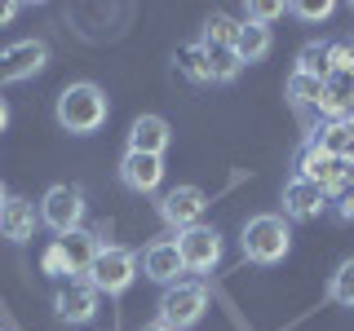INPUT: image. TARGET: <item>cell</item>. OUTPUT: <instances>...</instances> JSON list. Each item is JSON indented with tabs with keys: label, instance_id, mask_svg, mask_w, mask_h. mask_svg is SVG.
I'll return each mask as SVG.
<instances>
[{
	"label": "cell",
	"instance_id": "8",
	"mask_svg": "<svg viewBox=\"0 0 354 331\" xmlns=\"http://www.w3.org/2000/svg\"><path fill=\"white\" fill-rule=\"evenodd\" d=\"M204 212H208V194L199 190V185H173V190L160 194V217H164L169 230H177V234L199 225Z\"/></svg>",
	"mask_w": 354,
	"mask_h": 331
},
{
	"label": "cell",
	"instance_id": "6",
	"mask_svg": "<svg viewBox=\"0 0 354 331\" xmlns=\"http://www.w3.org/2000/svg\"><path fill=\"white\" fill-rule=\"evenodd\" d=\"M297 168H301L306 181H315L328 199H337V194L354 181V159H337V154H328V150L310 146V141H306L301 163H297Z\"/></svg>",
	"mask_w": 354,
	"mask_h": 331
},
{
	"label": "cell",
	"instance_id": "18",
	"mask_svg": "<svg viewBox=\"0 0 354 331\" xmlns=\"http://www.w3.org/2000/svg\"><path fill=\"white\" fill-rule=\"evenodd\" d=\"M350 110H354V75H328L324 97H319V115L350 119Z\"/></svg>",
	"mask_w": 354,
	"mask_h": 331
},
{
	"label": "cell",
	"instance_id": "9",
	"mask_svg": "<svg viewBox=\"0 0 354 331\" xmlns=\"http://www.w3.org/2000/svg\"><path fill=\"white\" fill-rule=\"evenodd\" d=\"M49 62V44L44 40H14L0 49V84H22L44 71Z\"/></svg>",
	"mask_w": 354,
	"mask_h": 331
},
{
	"label": "cell",
	"instance_id": "32",
	"mask_svg": "<svg viewBox=\"0 0 354 331\" xmlns=\"http://www.w3.org/2000/svg\"><path fill=\"white\" fill-rule=\"evenodd\" d=\"M9 128V106H5V97H0V132Z\"/></svg>",
	"mask_w": 354,
	"mask_h": 331
},
{
	"label": "cell",
	"instance_id": "22",
	"mask_svg": "<svg viewBox=\"0 0 354 331\" xmlns=\"http://www.w3.org/2000/svg\"><path fill=\"white\" fill-rule=\"evenodd\" d=\"M204 49H208V75H213V84H230V80H239L243 62H239V53H235V49H217V44H204Z\"/></svg>",
	"mask_w": 354,
	"mask_h": 331
},
{
	"label": "cell",
	"instance_id": "5",
	"mask_svg": "<svg viewBox=\"0 0 354 331\" xmlns=\"http://www.w3.org/2000/svg\"><path fill=\"white\" fill-rule=\"evenodd\" d=\"M84 190L80 185H49L40 199V225H49L53 234H71V230H84Z\"/></svg>",
	"mask_w": 354,
	"mask_h": 331
},
{
	"label": "cell",
	"instance_id": "34",
	"mask_svg": "<svg viewBox=\"0 0 354 331\" xmlns=\"http://www.w3.org/2000/svg\"><path fill=\"white\" fill-rule=\"evenodd\" d=\"M5 199H9V194H5V185H0V208H5Z\"/></svg>",
	"mask_w": 354,
	"mask_h": 331
},
{
	"label": "cell",
	"instance_id": "35",
	"mask_svg": "<svg viewBox=\"0 0 354 331\" xmlns=\"http://www.w3.org/2000/svg\"><path fill=\"white\" fill-rule=\"evenodd\" d=\"M350 128H354V110H350Z\"/></svg>",
	"mask_w": 354,
	"mask_h": 331
},
{
	"label": "cell",
	"instance_id": "1",
	"mask_svg": "<svg viewBox=\"0 0 354 331\" xmlns=\"http://www.w3.org/2000/svg\"><path fill=\"white\" fill-rule=\"evenodd\" d=\"M106 115H111V102L93 80H75V84H66L58 93V124L66 132H75V137L97 132L106 124Z\"/></svg>",
	"mask_w": 354,
	"mask_h": 331
},
{
	"label": "cell",
	"instance_id": "24",
	"mask_svg": "<svg viewBox=\"0 0 354 331\" xmlns=\"http://www.w3.org/2000/svg\"><path fill=\"white\" fill-rule=\"evenodd\" d=\"M235 36H239V22L230 14H213L204 22V44H217V49H235Z\"/></svg>",
	"mask_w": 354,
	"mask_h": 331
},
{
	"label": "cell",
	"instance_id": "15",
	"mask_svg": "<svg viewBox=\"0 0 354 331\" xmlns=\"http://www.w3.org/2000/svg\"><path fill=\"white\" fill-rule=\"evenodd\" d=\"M36 221H40V208L31 203V199L9 194V199H5V208H0V239H9V243H27L31 234H36Z\"/></svg>",
	"mask_w": 354,
	"mask_h": 331
},
{
	"label": "cell",
	"instance_id": "33",
	"mask_svg": "<svg viewBox=\"0 0 354 331\" xmlns=\"http://www.w3.org/2000/svg\"><path fill=\"white\" fill-rule=\"evenodd\" d=\"M142 331H169V327H160V323H147V327H142Z\"/></svg>",
	"mask_w": 354,
	"mask_h": 331
},
{
	"label": "cell",
	"instance_id": "10",
	"mask_svg": "<svg viewBox=\"0 0 354 331\" xmlns=\"http://www.w3.org/2000/svg\"><path fill=\"white\" fill-rule=\"evenodd\" d=\"M53 314H58V323H71V327L93 323V314H97V292H93V283H88V279L62 283L58 292H53Z\"/></svg>",
	"mask_w": 354,
	"mask_h": 331
},
{
	"label": "cell",
	"instance_id": "16",
	"mask_svg": "<svg viewBox=\"0 0 354 331\" xmlns=\"http://www.w3.org/2000/svg\"><path fill=\"white\" fill-rule=\"evenodd\" d=\"M169 141H173V128H169V119H164V115H138V119H133L129 150H138V154H164V150H169Z\"/></svg>",
	"mask_w": 354,
	"mask_h": 331
},
{
	"label": "cell",
	"instance_id": "3",
	"mask_svg": "<svg viewBox=\"0 0 354 331\" xmlns=\"http://www.w3.org/2000/svg\"><path fill=\"white\" fill-rule=\"evenodd\" d=\"M204 314H208V287L186 283V279L164 287L160 305H155V323L169 327V331H191V327L204 323Z\"/></svg>",
	"mask_w": 354,
	"mask_h": 331
},
{
	"label": "cell",
	"instance_id": "7",
	"mask_svg": "<svg viewBox=\"0 0 354 331\" xmlns=\"http://www.w3.org/2000/svg\"><path fill=\"white\" fill-rule=\"evenodd\" d=\"M173 243H177V257H182L186 274H213L221 265V234L213 225H204V221L191 225V230H182Z\"/></svg>",
	"mask_w": 354,
	"mask_h": 331
},
{
	"label": "cell",
	"instance_id": "23",
	"mask_svg": "<svg viewBox=\"0 0 354 331\" xmlns=\"http://www.w3.org/2000/svg\"><path fill=\"white\" fill-rule=\"evenodd\" d=\"M283 93L292 97L297 106H319V97H324V80H315V75H301V71H292V75H288V84H283Z\"/></svg>",
	"mask_w": 354,
	"mask_h": 331
},
{
	"label": "cell",
	"instance_id": "31",
	"mask_svg": "<svg viewBox=\"0 0 354 331\" xmlns=\"http://www.w3.org/2000/svg\"><path fill=\"white\" fill-rule=\"evenodd\" d=\"M18 9H22V5H14V0H0V27L18 18Z\"/></svg>",
	"mask_w": 354,
	"mask_h": 331
},
{
	"label": "cell",
	"instance_id": "2",
	"mask_svg": "<svg viewBox=\"0 0 354 331\" xmlns=\"http://www.w3.org/2000/svg\"><path fill=\"white\" fill-rule=\"evenodd\" d=\"M239 248L252 265H279L292 248V230H288V217L279 212H261V217H248L243 221V234H239Z\"/></svg>",
	"mask_w": 354,
	"mask_h": 331
},
{
	"label": "cell",
	"instance_id": "21",
	"mask_svg": "<svg viewBox=\"0 0 354 331\" xmlns=\"http://www.w3.org/2000/svg\"><path fill=\"white\" fill-rule=\"evenodd\" d=\"M297 71H301V75H315V80H328V75H332V44L310 40L306 49L297 53Z\"/></svg>",
	"mask_w": 354,
	"mask_h": 331
},
{
	"label": "cell",
	"instance_id": "27",
	"mask_svg": "<svg viewBox=\"0 0 354 331\" xmlns=\"http://www.w3.org/2000/svg\"><path fill=\"white\" fill-rule=\"evenodd\" d=\"M40 270L49 274V279H66V257H62V248H58V239L44 248V257H40Z\"/></svg>",
	"mask_w": 354,
	"mask_h": 331
},
{
	"label": "cell",
	"instance_id": "20",
	"mask_svg": "<svg viewBox=\"0 0 354 331\" xmlns=\"http://www.w3.org/2000/svg\"><path fill=\"white\" fill-rule=\"evenodd\" d=\"M173 62H177V71H182L186 80L213 84V75H208V49H204V40H199V44H182V49L173 53Z\"/></svg>",
	"mask_w": 354,
	"mask_h": 331
},
{
	"label": "cell",
	"instance_id": "11",
	"mask_svg": "<svg viewBox=\"0 0 354 331\" xmlns=\"http://www.w3.org/2000/svg\"><path fill=\"white\" fill-rule=\"evenodd\" d=\"M279 203H283V217H292V221H315V217L332 203V199L319 190L315 181H306V177L297 172V177H288V181H283V199H279Z\"/></svg>",
	"mask_w": 354,
	"mask_h": 331
},
{
	"label": "cell",
	"instance_id": "12",
	"mask_svg": "<svg viewBox=\"0 0 354 331\" xmlns=\"http://www.w3.org/2000/svg\"><path fill=\"white\" fill-rule=\"evenodd\" d=\"M142 274H147L151 283H160V287L182 283L186 265H182V257H177V243H173V239H155V243H147V248H142Z\"/></svg>",
	"mask_w": 354,
	"mask_h": 331
},
{
	"label": "cell",
	"instance_id": "26",
	"mask_svg": "<svg viewBox=\"0 0 354 331\" xmlns=\"http://www.w3.org/2000/svg\"><path fill=\"white\" fill-rule=\"evenodd\" d=\"M283 14H288V5H279V0H252V5H243V22H257V27H270Z\"/></svg>",
	"mask_w": 354,
	"mask_h": 331
},
{
	"label": "cell",
	"instance_id": "30",
	"mask_svg": "<svg viewBox=\"0 0 354 331\" xmlns=\"http://www.w3.org/2000/svg\"><path fill=\"white\" fill-rule=\"evenodd\" d=\"M337 217H341V221H354V181L337 194Z\"/></svg>",
	"mask_w": 354,
	"mask_h": 331
},
{
	"label": "cell",
	"instance_id": "28",
	"mask_svg": "<svg viewBox=\"0 0 354 331\" xmlns=\"http://www.w3.org/2000/svg\"><path fill=\"white\" fill-rule=\"evenodd\" d=\"M332 75H354V44H332Z\"/></svg>",
	"mask_w": 354,
	"mask_h": 331
},
{
	"label": "cell",
	"instance_id": "17",
	"mask_svg": "<svg viewBox=\"0 0 354 331\" xmlns=\"http://www.w3.org/2000/svg\"><path fill=\"white\" fill-rule=\"evenodd\" d=\"M310 146L337 154V159H354V128H350V119H324V124L310 132Z\"/></svg>",
	"mask_w": 354,
	"mask_h": 331
},
{
	"label": "cell",
	"instance_id": "4",
	"mask_svg": "<svg viewBox=\"0 0 354 331\" xmlns=\"http://www.w3.org/2000/svg\"><path fill=\"white\" fill-rule=\"evenodd\" d=\"M138 270H142L138 252L120 248V243H102L93 270H88V283H93L97 296H124L133 287V279H138Z\"/></svg>",
	"mask_w": 354,
	"mask_h": 331
},
{
	"label": "cell",
	"instance_id": "29",
	"mask_svg": "<svg viewBox=\"0 0 354 331\" xmlns=\"http://www.w3.org/2000/svg\"><path fill=\"white\" fill-rule=\"evenodd\" d=\"M332 0H319V5H288V14H297V18H306V22H324V18H332Z\"/></svg>",
	"mask_w": 354,
	"mask_h": 331
},
{
	"label": "cell",
	"instance_id": "14",
	"mask_svg": "<svg viewBox=\"0 0 354 331\" xmlns=\"http://www.w3.org/2000/svg\"><path fill=\"white\" fill-rule=\"evenodd\" d=\"M58 248H62V257H66V274H71V279H88L97 252H102V239H97L93 230H71V234L58 239Z\"/></svg>",
	"mask_w": 354,
	"mask_h": 331
},
{
	"label": "cell",
	"instance_id": "25",
	"mask_svg": "<svg viewBox=\"0 0 354 331\" xmlns=\"http://www.w3.org/2000/svg\"><path fill=\"white\" fill-rule=\"evenodd\" d=\"M328 296L341 309H354V257L337 265V274H332V283H328Z\"/></svg>",
	"mask_w": 354,
	"mask_h": 331
},
{
	"label": "cell",
	"instance_id": "13",
	"mask_svg": "<svg viewBox=\"0 0 354 331\" xmlns=\"http://www.w3.org/2000/svg\"><path fill=\"white\" fill-rule=\"evenodd\" d=\"M120 181H124L133 194H155L160 181H164V154L124 150V159H120Z\"/></svg>",
	"mask_w": 354,
	"mask_h": 331
},
{
	"label": "cell",
	"instance_id": "19",
	"mask_svg": "<svg viewBox=\"0 0 354 331\" xmlns=\"http://www.w3.org/2000/svg\"><path fill=\"white\" fill-rule=\"evenodd\" d=\"M270 49H274V36H270V27H257V22H239L235 53H239V62H243V66H248V62H261Z\"/></svg>",
	"mask_w": 354,
	"mask_h": 331
}]
</instances>
